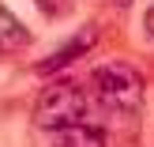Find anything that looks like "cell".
<instances>
[{
  "mask_svg": "<svg viewBox=\"0 0 154 147\" xmlns=\"http://www.w3.org/2000/svg\"><path fill=\"white\" fill-rule=\"evenodd\" d=\"M83 113H87V94H83V87L72 83V79L49 83V87L42 91V98H38V106H34V121L45 132H64V128H72V125H83L79 121Z\"/></svg>",
  "mask_w": 154,
  "mask_h": 147,
  "instance_id": "obj_1",
  "label": "cell"
},
{
  "mask_svg": "<svg viewBox=\"0 0 154 147\" xmlns=\"http://www.w3.org/2000/svg\"><path fill=\"white\" fill-rule=\"evenodd\" d=\"M90 83H94L98 98L109 102V106H135L143 98V75L128 60H105V64H98Z\"/></svg>",
  "mask_w": 154,
  "mask_h": 147,
  "instance_id": "obj_2",
  "label": "cell"
},
{
  "mask_svg": "<svg viewBox=\"0 0 154 147\" xmlns=\"http://www.w3.org/2000/svg\"><path fill=\"white\" fill-rule=\"evenodd\" d=\"M94 38H98V30H94V27H83L79 34H75L72 42L64 45V49H57V53H53L49 60H42V64H38V72H42V75H49V72H57V68L72 64L75 57H83V53H87L90 45H94Z\"/></svg>",
  "mask_w": 154,
  "mask_h": 147,
  "instance_id": "obj_3",
  "label": "cell"
},
{
  "mask_svg": "<svg viewBox=\"0 0 154 147\" xmlns=\"http://www.w3.org/2000/svg\"><path fill=\"white\" fill-rule=\"evenodd\" d=\"M30 45V30L19 23V15L0 4V53H15Z\"/></svg>",
  "mask_w": 154,
  "mask_h": 147,
  "instance_id": "obj_4",
  "label": "cell"
},
{
  "mask_svg": "<svg viewBox=\"0 0 154 147\" xmlns=\"http://www.w3.org/2000/svg\"><path fill=\"white\" fill-rule=\"evenodd\" d=\"M53 147H105V132L94 125H72L64 132H57Z\"/></svg>",
  "mask_w": 154,
  "mask_h": 147,
  "instance_id": "obj_5",
  "label": "cell"
},
{
  "mask_svg": "<svg viewBox=\"0 0 154 147\" xmlns=\"http://www.w3.org/2000/svg\"><path fill=\"white\" fill-rule=\"evenodd\" d=\"M38 8H42L45 15H60L68 8V0H38Z\"/></svg>",
  "mask_w": 154,
  "mask_h": 147,
  "instance_id": "obj_6",
  "label": "cell"
},
{
  "mask_svg": "<svg viewBox=\"0 0 154 147\" xmlns=\"http://www.w3.org/2000/svg\"><path fill=\"white\" fill-rule=\"evenodd\" d=\"M143 23H147V34L154 38V8H147V15H143Z\"/></svg>",
  "mask_w": 154,
  "mask_h": 147,
  "instance_id": "obj_7",
  "label": "cell"
},
{
  "mask_svg": "<svg viewBox=\"0 0 154 147\" xmlns=\"http://www.w3.org/2000/svg\"><path fill=\"white\" fill-rule=\"evenodd\" d=\"M113 4H117V8H128V4H132V0H113Z\"/></svg>",
  "mask_w": 154,
  "mask_h": 147,
  "instance_id": "obj_8",
  "label": "cell"
}]
</instances>
